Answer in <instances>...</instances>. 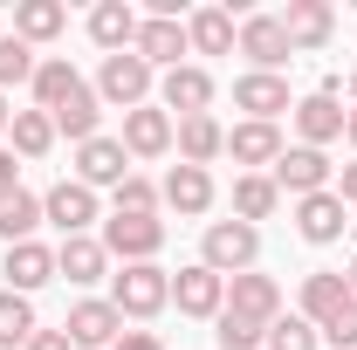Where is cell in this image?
Returning a JSON list of instances; mask_svg holds the SVG:
<instances>
[{"label": "cell", "instance_id": "6da1fadb", "mask_svg": "<svg viewBox=\"0 0 357 350\" xmlns=\"http://www.w3.org/2000/svg\"><path fill=\"white\" fill-rule=\"evenodd\" d=\"M165 303H172V275L158 261H131V268L110 275V309H117V316L144 323V316H158Z\"/></svg>", "mask_w": 357, "mask_h": 350}, {"label": "cell", "instance_id": "7a4b0ae2", "mask_svg": "<svg viewBox=\"0 0 357 350\" xmlns=\"http://www.w3.org/2000/svg\"><path fill=\"white\" fill-rule=\"evenodd\" d=\"M199 261L213 268L220 282L248 275V268L261 261V227H248V220H213V227H206V241H199Z\"/></svg>", "mask_w": 357, "mask_h": 350}, {"label": "cell", "instance_id": "3957f363", "mask_svg": "<svg viewBox=\"0 0 357 350\" xmlns=\"http://www.w3.org/2000/svg\"><path fill=\"white\" fill-rule=\"evenodd\" d=\"M96 241H103L110 261H124V268H131V261H158V248H165V220H158V213H110Z\"/></svg>", "mask_w": 357, "mask_h": 350}, {"label": "cell", "instance_id": "277c9868", "mask_svg": "<svg viewBox=\"0 0 357 350\" xmlns=\"http://www.w3.org/2000/svg\"><path fill=\"white\" fill-rule=\"evenodd\" d=\"M151 83H158V69L144 62V55H103V69H96V96L103 103H117V110H137V103H151Z\"/></svg>", "mask_w": 357, "mask_h": 350}, {"label": "cell", "instance_id": "5b68a950", "mask_svg": "<svg viewBox=\"0 0 357 350\" xmlns=\"http://www.w3.org/2000/svg\"><path fill=\"white\" fill-rule=\"evenodd\" d=\"M275 192H296V199H310V192H330L337 185V165L323 158V151H310V144H289L282 158H275Z\"/></svg>", "mask_w": 357, "mask_h": 350}, {"label": "cell", "instance_id": "8992f818", "mask_svg": "<svg viewBox=\"0 0 357 350\" xmlns=\"http://www.w3.org/2000/svg\"><path fill=\"white\" fill-rule=\"evenodd\" d=\"M42 220L62 227V241H76V234L96 227V192H89L83 178H55V185L42 192Z\"/></svg>", "mask_w": 357, "mask_h": 350}, {"label": "cell", "instance_id": "52a82bcc", "mask_svg": "<svg viewBox=\"0 0 357 350\" xmlns=\"http://www.w3.org/2000/svg\"><path fill=\"white\" fill-rule=\"evenodd\" d=\"M69 344L76 350H117V337H124V316L110 309V296H83V303L69 309Z\"/></svg>", "mask_w": 357, "mask_h": 350}, {"label": "cell", "instance_id": "ba28073f", "mask_svg": "<svg viewBox=\"0 0 357 350\" xmlns=\"http://www.w3.org/2000/svg\"><path fill=\"white\" fill-rule=\"evenodd\" d=\"M206 103H213V76L199 69V62H178V69H165L158 76V110L165 117H206Z\"/></svg>", "mask_w": 357, "mask_h": 350}, {"label": "cell", "instance_id": "9c48e42d", "mask_svg": "<svg viewBox=\"0 0 357 350\" xmlns=\"http://www.w3.org/2000/svg\"><path fill=\"white\" fill-rule=\"evenodd\" d=\"M76 178H83L89 192H96V185H110V192H117V185H124V178H131V151H124V137H89V144H76Z\"/></svg>", "mask_w": 357, "mask_h": 350}, {"label": "cell", "instance_id": "30bf717a", "mask_svg": "<svg viewBox=\"0 0 357 350\" xmlns=\"http://www.w3.org/2000/svg\"><path fill=\"white\" fill-rule=\"evenodd\" d=\"M234 48H241V55H248V62H255L261 76H282V62L296 55L275 14H248V21H241V35H234Z\"/></svg>", "mask_w": 357, "mask_h": 350}, {"label": "cell", "instance_id": "8fae6325", "mask_svg": "<svg viewBox=\"0 0 357 350\" xmlns=\"http://www.w3.org/2000/svg\"><path fill=\"white\" fill-rule=\"evenodd\" d=\"M234 110H248V124H275V117L296 110V103H289V83H282V76L248 69V76H234Z\"/></svg>", "mask_w": 357, "mask_h": 350}, {"label": "cell", "instance_id": "7c38bea8", "mask_svg": "<svg viewBox=\"0 0 357 350\" xmlns=\"http://www.w3.org/2000/svg\"><path fill=\"white\" fill-rule=\"evenodd\" d=\"M172 303H178V316H220L227 309V282L206 261H192V268L172 275Z\"/></svg>", "mask_w": 357, "mask_h": 350}, {"label": "cell", "instance_id": "4fadbf2b", "mask_svg": "<svg viewBox=\"0 0 357 350\" xmlns=\"http://www.w3.org/2000/svg\"><path fill=\"white\" fill-rule=\"evenodd\" d=\"M137 14L131 0H96L89 7V42L103 48V55H124V48H137Z\"/></svg>", "mask_w": 357, "mask_h": 350}, {"label": "cell", "instance_id": "5bb4252c", "mask_svg": "<svg viewBox=\"0 0 357 350\" xmlns=\"http://www.w3.org/2000/svg\"><path fill=\"white\" fill-rule=\"evenodd\" d=\"M172 151H178V165H199V172H206V165L227 151L220 117H213V110H206V117H178L172 124Z\"/></svg>", "mask_w": 357, "mask_h": 350}, {"label": "cell", "instance_id": "9a60e30c", "mask_svg": "<svg viewBox=\"0 0 357 350\" xmlns=\"http://www.w3.org/2000/svg\"><path fill=\"white\" fill-rule=\"evenodd\" d=\"M344 199H337V185L330 192H310V199H296V234L310 241V248H330V241H344Z\"/></svg>", "mask_w": 357, "mask_h": 350}, {"label": "cell", "instance_id": "2e32d148", "mask_svg": "<svg viewBox=\"0 0 357 350\" xmlns=\"http://www.w3.org/2000/svg\"><path fill=\"white\" fill-rule=\"evenodd\" d=\"M185 21H172V14H144L137 21V48L131 55H144L151 69H178V55H185Z\"/></svg>", "mask_w": 357, "mask_h": 350}, {"label": "cell", "instance_id": "e0dca14e", "mask_svg": "<svg viewBox=\"0 0 357 350\" xmlns=\"http://www.w3.org/2000/svg\"><path fill=\"white\" fill-rule=\"evenodd\" d=\"M158 206H172L178 220H199L213 206V172H199V165H172L165 185H158Z\"/></svg>", "mask_w": 357, "mask_h": 350}, {"label": "cell", "instance_id": "ac0fdd59", "mask_svg": "<svg viewBox=\"0 0 357 350\" xmlns=\"http://www.w3.org/2000/svg\"><path fill=\"white\" fill-rule=\"evenodd\" d=\"M124 151H131V158H165V151H172V117H165L158 103L124 110Z\"/></svg>", "mask_w": 357, "mask_h": 350}, {"label": "cell", "instance_id": "d6986e66", "mask_svg": "<svg viewBox=\"0 0 357 350\" xmlns=\"http://www.w3.org/2000/svg\"><path fill=\"white\" fill-rule=\"evenodd\" d=\"M275 21H282V35H289V48H323L330 35H337V14H330L323 0H289V7H282Z\"/></svg>", "mask_w": 357, "mask_h": 350}, {"label": "cell", "instance_id": "ffe728a7", "mask_svg": "<svg viewBox=\"0 0 357 350\" xmlns=\"http://www.w3.org/2000/svg\"><path fill=\"white\" fill-rule=\"evenodd\" d=\"M0 275H7V289H14V296H35L42 282H55V248H42V241H21V248H7Z\"/></svg>", "mask_w": 357, "mask_h": 350}, {"label": "cell", "instance_id": "44dd1931", "mask_svg": "<svg viewBox=\"0 0 357 350\" xmlns=\"http://www.w3.org/2000/svg\"><path fill=\"white\" fill-rule=\"evenodd\" d=\"M282 151H289V144H282V131H275V124H234V131H227V158H234V165H248V172H275V158H282Z\"/></svg>", "mask_w": 357, "mask_h": 350}, {"label": "cell", "instance_id": "7402d4cb", "mask_svg": "<svg viewBox=\"0 0 357 350\" xmlns=\"http://www.w3.org/2000/svg\"><path fill=\"white\" fill-rule=\"evenodd\" d=\"M344 117H351V110H337V96H330V89H316V96L296 103V131H303L310 151H323L330 137H344Z\"/></svg>", "mask_w": 357, "mask_h": 350}, {"label": "cell", "instance_id": "603a6c76", "mask_svg": "<svg viewBox=\"0 0 357 350\" xmlns=\"http://www.w3.org/2000/svg\"><path fill=\"white\" fill-rule=\"evenodd\" d=\"M227 309H241V316H255V323H275L282 316V289H275V275H234L227 282Z\"/></svg>", "mask_w": 357, "mask_h": 350}, {"label": "cell", "instance_id": "cb8c5ba5", "mask_svg": "<svg viewBox=\"0 0 357 350\" xmlns=\"http://www.w3.org/2000/svg\"><path fill=\"white\" fill-rule=\"evenodd\" d=\"M55 275H69L76 289L103 282V275H110V254H103V241H96V234H76V241H62V248H55Z\"/></svg>", "mask_w": 357, "mask_h": 350}, {"label": "cell", "instance_id": "d4e9b609", "mask_svg": "<svg viewBox=\"0 0 357 350\" xmlns=\"http://www.w3.org/2000/svg\"><path fill=\"white\" fill-rule=\"evenodd\" d=\"M28 89H35V110L55 117V110L83 89V76H76V62H69V55H48V62H35V83H28Z\"/></svg>", "mask_w": 357, "mask_h": 350}, {"label": "cell", "instance_id": "484cf974", "mask_svg": "<svg viewBox=\"0 0 357 350\" xmlns=\"http://www.w3.org/2000/svg\"><path fill=\"white\" fill-rule=\"evenodd\" d=\"M234 35H241V21H234L227 7H199V14H185V42L199 48V55H234Z\"/></svg>", "mask_w": 357, "mask_h": 350}, {"label": "cell", "instance_id": "4316f807", "mask_svg": "<svg viewBox=\"0 0 357 350\" xmlns=\"http://www.w3.org/2000/svg\"><path fill=\"white\" fill-rule=\"evenodd\" d=\"M344 303H351V282H344V275H330V268L303 275V316H310L316 330H323V323H330Z\"/></svg>", "mask_w": 357, "mask_h": 350}, {"label": "cell", "instance_id": "83f0119b", "mask_svg": "<svg viewBox=\"0 0 357 350\" xmlns=\"http://www.w3.org/2000/svg\"><path fill=\"white\" fill-rule=\"evenodd\" d=\"M62 28H69V7H62V0H21V7H14V35H21L28 48L55 42Z\"/></svg>", "mask_w": 357, "mask_h": 350}, {"label": "cell", "instance_id": "f1b7e54d", "mask_svg": "<svg viewBox=\"0 0 357 350\" xmlns=\"http://www.w3.org/2000/svg\"><path fill=\"white\" fill-rule=\"evenodd\" d=\"M96 117H103V96L83 83L69 103H62V110H55V137H76V144H89V137H96Z\"/></svg>", "mask_w": 357, "mask_h": 350}, {"label": "cell", "instance_id": "f546056e", "mask_svg": "<svg viewBox=\"0 0 357 350\" xmlns=\"http://www.w3.org/2000/svg\"><path fill=\"white\" fill-rule=\"evenodd\" d=\"M275 206H282V192H275V178H268V172H241V178H234V220L255 227V220H268Z\"/></svg>", "mask_w": 357, "mask_h": 350}, {"label": "cell", "instance_id": "4dcf8cb0", "mask_svg": "<svg viewBox=\"0 0 357 350\" xmlns=\"http://www.w3.org/2000/svg\"><path fill=\"white\" fill-rule=\"evenodd\" d=\"M35 227H42V199H35L28 185L0 199V241H7V248H21V241H35Z\"/></svg>", "mask_w": 357, "mask_h": 350}, {"label": "cell", "instance_id": "1f68e13d", "mask_svg": "<svg viewBox=\"0 0 357 350\" xmlns=\"http://www.w3.org/2000/svg\"><path fill=\"white\" fill-rule=\"evenodd\" d=\"M7 137H14V158H48V144H55V117H48V110H14Z\"/></svg>", "mask_w": 357, "mask_h": 350}, {"label": "cell", "instance_id": "d6a6232c", "mask_svg": "<svg viewBox=\"0 0 357 350\" xmlns=\"http://www.w3.org/2000/svg\"><path fill=\"white\" fill-rule=\"evenodd\" d=\"M42 323H35V303L28 296H14V289H0V350H28Z\"/></svg>", "mask_w": 357, "mask_h": 350}, {"label": "cell", "instance_id": "836d02e7", "mask_svg": "<svg viewBox=\"0 0 357 350\" xmlns=\"http://www.w3.org/2000/svg\"><path fill=\"white\" fill-rule=\"evenodd\" d=\"M213 337H220V350H261L268 344V323L241 316V309H220V316H213Z\"/></svg>", "mask_w": 357, "mask_h": 350}, {"label": "cell", "instance_id": "e575fe53", "mask_svg": "<svg viewBox=\"0 0 357 350\" xmlns=\"http://www.w3.org/2000/svg\"><path fill=\"white\" fill-rule=\"evenodd\" d=\"M14 83H35V48L21 42V35H0V96Z\"/></svg>", "mask_w": 357, "mask_h": 350}, {"label": "cell", "instance_id": "d590c367", "mask_svg": "<svg viewBox=\"0 0 357 350\" xmlns=\"http://www.w3.org/2000/svg\"><path fill=\"white\" fill-rule=\"evenodd\" d=\"M316 344H323V330L310 316H275L268 323V350H316Z\"/></svg>", "mask_w": 357, "mask_h": 350}, {"label": "cell", "instance_id": "8d00e7d4", "mask_svg": "<svg viewBox=\"0 0 357 350\" xmlns=\"http://www.w3.org/2000/svg\"><path fill=\"white\" fill-rule=\"evenodd\" d=\"M110 199H117V213H158V185H151L144 172H131Z\"/></svg>", "mask_w": 357, "mask_h": 350}, {"label": "cell", "instance_id": "74e56055", "mask_svg": "<svg viewBox=\"0 0 357 350\" xmlns=\"http://www.w3.org/2000/svg\"><path fill=\"white\" fill-rule=\"evenodd\" d=\"M323 344H337V350H357V296H351L344 309H337L330 323H323Z\"/></svg>", "mask_w": 357, "mask_h": 350}, {"label": "cell", "instance_id": "f35d334b", "mask_svg": "<svg viewBox=\"0 0 357 350\" xmlns=\"http://www.w3.org/2000/svg\"><path fill=\"white\" fill-rule=\"evenodd\" d=\"M28 350H76V344H69V330H35Z\"/></svg>", "mask_w": 357, "mask_h": 350}, {"label": "cell", "instance_id": "ab89813d", "mask_svg": "<svg viewBox=\"0 0 357 350\" xmlns=\"http://www.w3.org/2000/svg\"><path fill=\"white\" fill-rule=\"evenodd\" d=\"M7 192H21V165H14V151H0V199Z\"/></svg>", "mask_w": 357, "mask_h": 350}, {"label": "cell", "instance_id": "60d3db41", "mask_svg": "<svg viewBox=\"0 0 357 350\" xmlns=\"http://www.w3.org/2000/svg\"><path fill=\"white\" fill-rule=\"evenodd\" d=\"M117 350H165V344H158L151 330H124V337H117Z\"/></svg>", "mask_w": 357, "mask_h": 350}, {"label": "cell", "instance_id": "b9f144b4", "mask_svg": "<svg viewBox=\"0 0 357 350\" xmlns=\"http://www.w3.org/2000/svg\"><path fill=\"white\" fill-rule=\"evenodd\" d=\"M337 199H344V206H357V165H344V172H337Z\"/></svg>", "mask_w": 357, "mask_h": 350}, {"label": "cell", "instance_id": "7bdbcfd3", "mask_svg": "<svg viewBox=\"0 0 357 350\" xmlns=\"http://www.w3.org/2000/svg\"><path fill=\"white\" fill-rule=\"evenodd\" d=\"M344 137H351V144H357V110H351V117H344Z\"/></svg>", "mask_w": 357, "mask_h": 350}, {"label": "cell", "instance_id": "ee69618b", "mask_svg": "<svg viewBox=\"0 0 357 350\" xmlns=\"http://www.w3.org/2000/svg\"><path fill=\"white\" fill-rule=\"evenodd\" d=\"M7 124H14V110H7V96H0V131H7Z\"/></svg>", "mask_w": 357, "mask_h": 350}, {"label": "cell", "instance_id": "f6af8a7d", "mask_svg": "<svg viewBox=\"0 0 357 350\" xmlns=\"http://www.w3.org/2000/svg\"><path fill=\"white\" fill-rule=\"evenodd\" d=\"M344 282H351V296H357V254H351V275H344Z\"/></svg>", "mask_w": 357, "mask_h": 350}, {"label": "cell", "instance_id": "bcb514c9", "mask_svg": "<svg viewBox=\"0 0 357 350\" xmlns=\"http://www.w3.org/2000/svg\"><path fill=\"white\" fill-rule=\"evenodd\" d=\"M351 96H357V69H351Z\"/></svg>", "mask_w": 357, "mask_h": 350}]
</instances>
